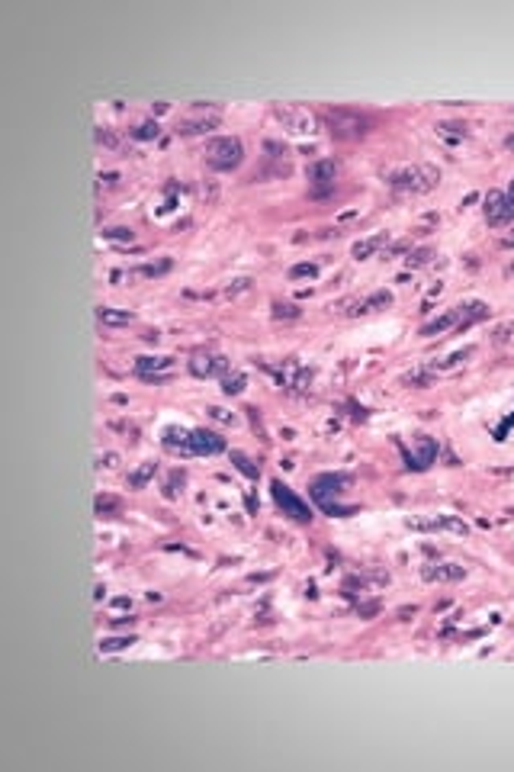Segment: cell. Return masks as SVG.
<instances>
[{
	"label": "cell",
	"mask_w": 514,
	"mask_h": 772,
	"mask_svg": "<svg viewBox=\"0 0 514 772\" xmlns=\"http://www.w3.org/2000/svg\"><path fill=\"white\" fill-rule=\"evenodd\" d=\"M161 441H164L168 451L183 457H212L225 451V438L209 432V428H177V425H170V428H164Z\"/></svg>",
	"instance_id": "6da1fadb"
},
{
	"label": "cell",
	"mask_w": 514,
	"mask_h": 772,
	"mask_svg": "<svg viewBox=\"0 0 514 772\" xmlns=\"http://www.w3.org/2000/svg\"><path fill=\"white\" fill-rule=\"evenodd\" d=\"M350 483H354V476L350 473H318L312 483H309V496L315 499V506L322 508L325 515L347 519V515L357 512V506H341L337 499L350 489Z\"/></svg>",
	"instance_id": "7a4b0ae2"
},
{
	"label": "cell",
	"mask_w": 514,
	"mask_h": 772,
	"mask_svg": "<svg viewBox=\"0 0 514 772\" xmlns=\"http://www.w3.org/2000/svg\"><path fill=\"white\" fill-rule=\"evenodd\" d=\"M386 184L399 193H428L441 184V168L434 164H402L386 174Z\"/></svg>",
	"instance_id": "3957f363"
},
{
	"label": "cell",
	"mask_w": 514,
	"mask_h": 772,
	"mask_svg": "<svg viewBox=\"0 0 514 772\" xmlns=\"http://www.w3.org/2000/svg\"><path fill=\"white\" fill-rule=\"evenodd\" d=\"M325 126H328V132H331L335 138H341V142H357V138L367 136L373 123H370V116L357 113V110H328Z\"/></svg>",
	"instance_id": "277c9868"
},
{
	"label": "cell",
	"mask_w": 514,
	"mask_h": 772,
	"mask_svg": "<svg viewBox=\"0 0 514 772\" xmlns=\"http://www.w3.org/2000/svg\"><path fill=\"white\" fill-rule=\"evenodd\" d=\"M242 161H244V145L238 136L209 138V145H206V164L212 171H235Z\"/></svg>",
	"instance_id": "5b68a950"
},
{
	"label": "cell",
	"mask_w": 514,
	"mask_h": 772,
	"mask_svg": "<svg viewBox=\"0 0 514 772\" xmlns=\"http://www.w3.org/2000/svg\"><path fill=\"white\" fill-rule=\"evenodd\" d=\"M267 373H273V380L280 383V386H286L290 393H305L309 386H312V367H303L296 358H283L280 364H261Z\"/></svg>",
	"instance_id": "8992f818"
},
{
	"label": "cell",
	"mask_w": 514,
	"mask_h": 772,
	"mask_svg": "<svg viewBox=\"0 0 514 772\" xmlns=\"http://www.w3.org/2000/svg\"><path fill=\"white\" fill-rule=\"evenodd\" d=\"M187 367L193 377H200V380H212V377H225L231 373V360L219 351H209V348H200L193 351L187 360Z\"/></svg>",
	"instance_id": "52a82bcc"
},
{
	"label": "cell",
	"mask_w": 514,
	"mask_h": 772,
	"mask_svg": "<svg viewBox=\"0 0 514 772\" xmlns=\"http://www.w3.org/2000/svg\"><path fill=\"white\" fill-rule=\"evenodd\" d=\"M270 493H273V502H277V506L283 508V515H286V519L299 521V525H309V521L315 519V515H312V508H309V502H303V499L296 496L293 489L286 486L283 480H273V483H270Z\"/></svg>",
	"instance_id": "ba28073f"
},
{
	"label": "cell",
	"mask_w": 514,
	"mask_h": 772,
	"mask_svg": "<svg viewBox=\"0 0 514 772\" xmlns=\"http://www.w3.org/2000/svg\"><path fill=\"white\" fill-rule=\"evenodd\" d=\"M483 212H485V223L492 225V229L511 225L514 223V200L504 190H489L483 197Z\"/></svg>",
	"instance_id": "9c48e42d"
},
{
	"label": "cell",
	"mask_w": 514,
	"mask_h": 772,
	"mask_svg": "<svg viewBox=\"0 0 514 772\" xmlns=\"http://www.w3.org/2000/svg\"><path fill=\"white\" fill-rule=\"evenodd\" d=\"M402 457H405V466L409 470H428L434 460H437V454H441V445H437V438H431V434H418L415 438V451H409L405 445H399Z\"/></svg>",
	"instance_id": "30bf717a"
},
{
	"label": "cell",
	"mask_w": 514,
	"mask_h": 772,
	"mask_svg": "<svg viewBox=\"0 0 514 772\" xmlns=\"http://www.w3.org/2000/svg\"><path fill=\"white\" fill-rule=\"evenodd\" d=\"M305 177H309V184H312V197H325V193L335 190L337 161L335 158H315V161H309Z\"/></svg>",
	"instance_id": "8fae6325"
},
{
	"label": "cell",
	"mask_w": 514,
	"mask_h": 772,
	"mask_svg": "<svg viewBox=\"0 0 514 772\" xmlns=\"http://www.w3.org/2000/svg\"><path fill=\"white\" fill-rule=\"evenodd\" d=\"M392 306V293L389 290H373L370 297H357V299H344V303H337L331 306V312H341V316H370V312H376V309H386Z\"/></svg>",
	"instance_id": "7c38bea8"
},
{
	"label": "cell",
	"mask_w": 514,
	"mask_h": 772,
	"mask_svg": "<svg viewBox=\"0 0 514 772\" xmlns=\"http://www.w3.org/2000/svg\"><path fill=\"white\" fill-rule=\"evenodd\" d=\"M273 113H277V119L283 123V126H290L293 132H312L315 129V119L309 110H303V106H293V103H277L273 106Z\"/></svg>",
	"instance_id": "4fadbf2b"
},
{
	"label": "cell",
	"mask_w": 514,
	"mask_h": 772,
	"mask_svg": "<svg viewBox=\"0 0 514 772\" xmlns=\"http://www.w3.org/2000/svg\"><path fill=\"white\" fill-rule=\"evenodd\" d=\"M405 525L415 528V531H453V534H470V525H466L463 519H457V515H434V519H428V521L409 519Z\"/></svg>",
	"instance_id": "5bb4252c"
},
{
	"label": "cell",
	"mask_w": 514,
	"mask_h": 772,
	"mask_svg": "<svg viewBox=\"0 0 514 772\" xmlns=\"http://www.w3.org/2000/svg\"><path fill=\"white\" fill-rule=\"evenodd\" d=\"M421 576L428 582H460L466 580V566H460V563H428V566H421Z\"/></svg>",
	"instance_id": "9a60e30c"
},
{
	"label": "cell",
	"mask_w": 514,
	"mask_h": 772,
	"mask_svg": "<svg viewBox=\"0 0 514 772\" xmlns=\"http://www.w3.org/2000/svg\"><path fill=\"white\" fill-rule=\"evenodd\" d=\"M460 306V325H457V332H466L470 325H476V322H483V319H489V303H483V299H466V303H457Z\"/></svg>",
	"instance_id": "2e32d148"
},
{
	"label": "cell",
	"mask_w": 514,
	"mask_h": 772,
	"mask_svg": "<svg viewBox=\"0 0 514 772\" xmlns=\"http://www.w3.org/2000/svg\"><path fill=\"white\" fill-rule=\"evenodd\" d=\"M174 367V358L168 354H145V358H136V373L145 380V377H155V373H168Z\"/></svg>",
	"instance_id": "e0dca14e"
},
{
	"label": "cell",
	"mask_w": 514,
	"mask_h": 772,
	"mask_svg": "<svg viewBox=\"0 0 514 772\" xmlns=\"http://www.w3.org/2000/svg\"><path fill=\"white\" fill-rule=\"evenodd\" d=\"M457 325H460V306H450L444 316H437L434 322H428V325L421 328V335L424 338H431V335H444V332H457Z\"/></svg>",
	"instance_id": "ac0fdd59"
},
{
	"label": "cell",
	"mask_w": 514,
	"mask_h": 772,
	"mask_svg": "<svg viewBox=\"0 0 514 772\" xmlns=\"http://www.w3.org/2000/svg\"><path fill=\"white\" fill-rule=\"evenodd\" d=\"M389 245V232H379V235H370V238H360L354 248H350V254L357 258V261H367V258H373V254L379 251V248H386Z\"/></svg>",
	"instance_id": "d6986e66"
},
{
	"label": "cell",
	"mask_w": 514,
	"mask_h": 772,
	"mask_svg": "<svg viewBox=\"0 0 514 772\" xmlns=\"http://www.w3.org/2000/svg\"><path fill=\"white\" fill-rule=\"evenodd\" d=\"M155 473H157V464H155V460H145V464H138L136 470L129 473L126 486H129V489H145L148 483L155 480Z\"/></svg>",
	"instance_id": "ffe728a7"
},
{
	"label": "cell",
	"mask_w": 514,
	"mask_h": 772,
	"mask_svg": "<svg viewBox=\"0 0 514 772\" xmlns=\"http://www.w3.org/2000/svg\"><path fill=\"white\" fill-rule=\"evenodd\" d=\"M97 319H100L103 325H129V322H136V312H129V309H113V306H97Z\"/></svg>",
	"instance_id": "44dd1931"
},
{
	"label": "cell",
	"mask_w": 514,
	"mask_h": 772,
	"mask_svg": "<svg viewBox=\"0 0 514 772\" xmlns=\"http://www.w3.org/2000/svg\"><path fill=\"white\" fill-rule=\"evenodd\" d=\"M170 258H161V261H148V264H138L136 271H129V280H138V277H161L170 271Z\"/></svg>",
	"instance_id": "7402d4cb"
},
{
	"label": "cell",
	"mask_w": 514,
	"mask_h": 772,
	"mask_svg": "<svg viewBox=\"0 0 514 772\" xmlns=\"http://www.w3.org/2000/svg\"><path fill=\"white\" fill-rule=\"evenodd\" d=\"M244 386H248V377H244L242 371L222 377V393H225V396H238V393H244Z\"/></svg>",
	"instance_id": "603a6c76"
},
{
	"label": "cell",
	"mask_w": 514,
	"mask_h": 772,
	"mask_svg": "<svg viewBox=\"0 0 514 772\" xmlns=\"http://www.w3.org/2000/svg\"><path fill=\"white\" fill-rule=\"evenodd\" d=\"M434 258V248L431 245H421V248H409V254H405V264L409 267H424Z\"/></svg>",
	"instance_id": "cb8c5ba5"
},
{
	"label": "cell",
	"mask_w": 514,
	"mask_h": 772,
	"mask_svg": "<svg viewBox=\"0 0 514 772\" xmlns=\"http://www.w3.org/2000/svg\"><path fill=\"white\" fill-rule=\"evenodd\" d=\"M402 383H411V386H418V390H428L431 383H434V371L431 367H421V371H411L402 377Z\"/></svg>",
	"instance_id": "d4e9b609"
},
{
	"label": "cell",
	"mask_w": 514,
	"mask_h": 772,
	"mask_svg": "<svg viewBox=\"0 0 514 772\" xmlns=\"http://www.w3.org/2000/svg\"><path fill=\"white\" fill-rule=\"evenodd\" d=\"M231 464L238 466V470H242L248 480H257V476H261V470L254 466V460H251L248 454H242V451H231Z\"/></svg>",
	"instance_id": "484cf974"
},
{
	"label": "cell",
	"mask_w": 514,
	"mask_h": 772,
	"mask_svg": "<svg viewBox=\"0 0 514 772\" xmlns=\"http://www.w3.org/2000/svg\"><path fill=\"white\" fill-rule=\"evenodd\" d=\"M136 644V637H103L100 640V653H113V650H126Z\"/></svg>",
	"instance_id": "4316f807"
},
{
	"label": "cell",
	"mask_w": 514,
	"mask_h": 772,
	"mask_svg": "<svg viewBox=\"0 0 514 772\" xmlns=\"http://www.w3.org/2000/svg\"><path fill=\"white\" fill-rule=\"evenodd\" d=\"M119 499H113V496H97V515H100V519H110V515H119Z\"/></svg>",
	"instance_id": "83f0119b"
},
{
	"label": "cell",
	"mask_w": 514,
	"mask_h": 772,
	"mask_svg": "<svg viewBox=\"0 0 514 772\" xmlns=\"http://www.w3.org/2000/svg\"><path fill=\"white\" fill-rule=\"evenodd\" d=\"M492 341L495 345H511L514 341V322H502V325L492 332Z\"/></svg>",
	"instance_id": "f1b7e54d"
},
{
	"label": "cell",
	"mask_w": 514,
	"mask_h": 772,
	"mask_svg": "<svg viewBox=\"0 0 514 772\" xmlns=\"http://www.w3.org/2000/svg\"><path fill=\"white\" fill-rule=\"evenodd\" d=\"M273 316L277 319H299L303 316V309L293 306V303H273Z\"/></svg>",
	"instance_id": "f546056e"
},
{
	"label": "cell",
	"mask_w": 514,
	"mask_h": 772,
	"mask_svg": "<svg viewBox=\"0 0 514 772\" xmlns=\"http://www.w3.org/2000/svg\"><path fill=\"white\" fill-rule=\"evenodd\" d=\"M290 277H293V280H299V277L315 280V277H318V264H309V261H305V264H293L290 267Z\"/></svg>",
	"instance_id": "4dcf8cb0"
},
{
	"label": "cell",
	"mask_w": 514,
	"mask_h": 772,
	"mask_svg": "<svg viewBox=\"0 0 514 772\" xmlns=\"http://www.w3.org/2000/svg\"><path fill=\"white\" fill-rule=\"evenodd\" d=\"M103 238H113V242H132V229H129V225H113V229H103Z\"/></svg>",
	"instance_id": "1f68e13d"
},
{
	"label": "cell",
	"mask_w": 514,
	"mask_h": 772,
	"mask_svg": "<svg viewBox=\"0 0 514 772\" xmlns=\"http://www.w3.org/2000/svg\"><path fill=\"white\" fill-rule=\"evenodd\" d=\"M244 290H251V277H235V280H229V286H225V297H238V293H244Z\"/></svg>",
	"instance_id": "d6a6232c"
},
{
	"label": "cell",
	"mask_w": 514,
	"mask_h": 772,
	"mask_svg": "<svg viewBox=\"0 0 514 772\" xmlns=\"http://www.w3.org/2000/svg\"><path fill=\"white\" fill-rule=\"evenodd\" d=\"M157 132H161V126H157V123H151V119H148V123H142V126H136V129H132V132H129V136H132V138H155Z\"/></svg>",
	"instance_id": "836d02e7"
},
{
	"label": "cell",
	"mask_w": 514,
	"mask_h": 772,
	"mask_svg": "<svg viewBox=\"0 0 514 772\" xmlns=\"http://www.w3.org/2000/svg\"><path fill=\"white\" fill-rule=\"evenodd\" d=\"M183 480H187V476H183V470H174V473H170V480H168V486H164V496H168V499L177 496V486H183Z\"/></svg>",
	"instance_id": "e575fe53"
},
{
	"label": "cell",
	"mask_w": 514,
	"mask_h": 772,
	"mask_svg": "<svg viewBox=\"0 0 514 772\" xmlns=\"http://www.w3.org/2000/svg\"><path fill=\"white\" fill-rule=\"evenodd\" d=\"M206 412H209V419H216V422H225V425H235V422H238V419H235V412H225L222 406H209Z\"/></svg>",
	"instance_id": "d590c367"
},
{
	"label": "cell",
	"mask_w": 514,
	"mask_h": 772,
	"mask_svg": "<svg viewBox=\"0 0 514 772\" xmlns=\"http://www.w3.org/2000/svg\"><path fill=\"white\" fill-rule=\"evenodd\" d=\"M437 129H444V132H453V136H466V132H470V126H466V123H441Z\"/></svg>",
	"instance_id": "8d00e7d4"
},
{
	"label": "cell",
	"mask_w": 514,
	"mask_h": 772,
	"mask_svg": "<svg viewBox=\"0 0 514 772\" xmlns=\"http://www.w3.org/2000/svg\"><path fill=\"white\" fill-rule=\"evenodd\" d=\"M97 180H100V187H103V184H106V187H116V184H119V174H116V171H110V174H100Z\"/></svg>",
	"instance_id": "74e56055"
},
{
	"label": "cell",
	"mask_w": 514,
	"mask_h": 772,
	"mask_svg": "<svg viewBox=\"0 0 514 772\" xmlns=\"http://www.w3.org/2000/svg\"><path fill=\"white\" fill-rule=\"evenodd\" d=\"M264 149H267V151L273 155V158H277V155L283 151V145H280V142H270V138H267V142H264Z\"/></svg>",
	"instance_id": "f35d334b"
},
{
	"label": "cell",
	"mask_w": 514,
	"mask_h": 772,
	"mask_svg": "<svg viewBox=\"0 0 514 772\" xmlns=\"http://www.w3.org/2000/svg\"><path fill=\"white\" fill-rule=\"evenodd\" d=\"M504 193H508V197L514 200V177H511V184H508V190H504Z\"/></svg>",
	"instance_id": "ab89813d"
},
{
	"label": "cell",
	"mask_w": 514,
	"mask_h": 772,
	"mask_svg": "<svg viewBox=\"0 0 514 772\" xmlns=\"http://www.w3.org/2000/svg\"><path fill=\"white\" fill-rule=\"evenodd\" d=\"M504 145H508V149H514V136H508V138H504Z\"/></svg>",
	"instance_id": "60d3db41"
},
{
	"label": "cell",
	"mask_w": 514,
	"mask_h": 772,
	"mask_svg": "<svg viewBox=\"0 0 514 772\" xmlns=\"http://www.w3.org/2000/svg\"><path fill=\"white\" fill-rule=\"evenodd\" d=\"M504 274H514V264H508V267H504Z\"/></svg>",
	"instance_id": "b9f144b4"
}]
</instances>
